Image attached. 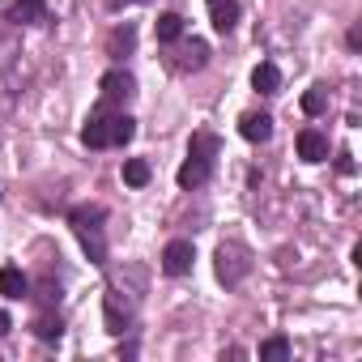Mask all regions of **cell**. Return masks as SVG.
Listing matches in <instances>:
<instances>
[{"mask_svg": "<svg viewBox=\"0 0 362 362\" xmlns=\"http://www.w3.org/2000/svg\"><path fill=\"white\" fill-rule=\"evenodd\" d=\"M298 158L303 162H324L328 158V136L320 128H303L298 132Z\"/></svg>", "mask_w": 362, "mask_h": 362, "instance_id": "5", "label": "cell"}, {"mask_svg": "<svg viewBox=\"0 0 362 362\" xmlns=\"http://www.w3.org/2000/svg\"><path fill=\"white\" fill-rule=\"evenodd\" d=\"M209 170H214V162H205V158H192V153H188V162L179 166V175H175V179H179V188H201L205 179H209Z\"/></svg>", "mask_w": 362, "mask_h": 362, "instance_id": "7", "label": "cell"}, {"mask_svg": "<svg viewBox=\"0 0 362 362\" xmlns=\"http://www.w3.org/2000/svg\"><path fill=\"white\" fill-rule=\"evenodd\" d=\"M188 153H192V158H205V162H214V158H218V136H209V132H197V136H192V145H188Z\"/></svg>", "mask_w": 362, "mask_h": 362, "instance_id": "19", "label": "cell"}, {"mask_svg": "<svg viewBox=\"0 0 362 362\" xmlns=\"http://www.w3.org/2000/svg\"><path fill=\"white\" fill-rule=\"evenodd\" d=\"M98 90H103V103H128V98L136 94V81H132L128 69H111V73L98 81Z\"/></svg>", "mask_w": 362, "mask_h": 362, "instance_id": "2", "label": "cell"}, {"mask_svg": "<svg viewBox=\"0 0 362 362\" xmlns=\"http://www.w3.org/2000/svg\"><path fill=\"white\" fill-rule=\"evenodd\" d=\"M9 328H13V320H9V311H0V337H5Z\"/></svg>", "mask_w": 362, "mask_h": 362, "instance_id": "26", "label": "cell"}, {"mask_svg": "<svg viewBox=\"0 0 362 362\" xmlns=\"http://www.w3.org/2000/svg\"><path fill=\"white\" fill-rule=\"evenodd\" d=\"M39 298H43L47 307H52V303H60V286H52V281H43V286H39Z\"/></svg>", "mask_w": 362, "mask_h": 362, "instance_id": "24", "label": "cell"}, {"mask_svg": "<svg viewBox=\"0 0 362 362\" xmlns=\"http://www.w3.org/2000/svg\"><path fill=\"white\" fill-rule=\"evenodd\" d=\"M26 290H30V281H26L22 269H13V264L0 269V294H5V298H22Z\"/></svg>", "mask_w": 362, "mask_h": 362, "instance_id": "9", "label": "cell"}, {"mask_svg": "<svg viewBox=\"0 0 362 362\" xmlns=\"http://www.w3.org/2000/svg\"><path fill=\"white\" fill-rule=\"evenodd\" d=\"M260 358H264V362H286V358H290V341H286V337H269V341L260 345Z\"/></svg>", "mask_w": 362, "mask_h": 362, "instance_id": "22", "label": "cell"}, {"mask_svg": "<svg viewBox=\"0 0 362 362\" xmlns=\"http://www.w3.org/2000/svg\"><path fill=\"white\" fill-rule=\"evenodd\" d=\"M209 13H214V30H222V35H230L235 22H239V5H235V0H209Z\"/></svg>", "mask_w": 362, "mask_h": 362, "instance_id": "8", "label": "cell"}, {"mask_svg": "<svg viewBox=\"0 0 362 362\" xmlns=\"http://www.w3.org/2000/svg\"><path fill=\"white\" fill-rule=\"evenodd\" d=\"M132 47H136V30H132V26H115V30H111V39H107V56L124 60Z\"/></svg>", "mask_w": 362, "mask_h": 362, "instance_id": "11", "label": "cell"}, {"mask_svg": "<svg viewBox=\"0 0 362 362\" xmlns=\"http://www.w3.org/2000/svg\"><path fill=\"white\" fill-rule=\"evenodd\" d=\"M30 328H35V337H39V341H60V332H64L60 315H52V311H43V315H39Z\"/></svg>", "mask_w": 362, "mask_h": 362, "instance_id": "17", "label": "cell"}, {"mask_svg": "<svg viewBox=\"0 0 362 362\" xmlns=\"http://www.w3.org/2000/svg\"><path fill=\"white\" fill-rule=\"evenodd\" d=\"M13 22H43L47 18V0H13L9 5Z\"/></svg>", "mask_w": 362, "mask_h": 362, "instance_id": "10", "label": "cell"}, {"mask_svg": "<svg viewBox=\"0 0 362 362\" xmlns=\"http://www.w3.org/2000/svg\"><path fill=\"white\" fill-rule=\"evenodd\" d=\"M205 60H209V47L201 39L184 43V52H179V69H205Z\"/></svg>", "mask_w": 362, "mask_h": 362, "instance_id": "15", "label": "cell"}, {"mask_svg": "<svg viewBox=\"0 0 362 362\" xmlns=\"http://www.w3.org/2000/svg\"><path fill=\"white\" fill-rule=\"evenodd\" d=\"M136 136V119L132 115H111V145H128Z\"/></svg>", "mask_w": 362, "mask_h": 362, "instance_id": "18", "label": "cell"}, {"mask_svg": "<svg viewBox=\"0 0 362 362\" xmlns=\"http://www.w3.org/2000/svg\"><path fill=\"white\" fill-rule=\"evenodd\" d=\"M81 141L90 149H107L111 145V115H90L86 128H81Z\"/></svg>", "mask_w": 362, "mask_h": 362, "instance_id": "6", "label": "cell"}, {"mask_svg": "<svg viewBox=\"0 0 362 362\" xmlns=\"http://www.w3.org/2000/svg\"><path fill=\"white\" fill-rule=\"evenodd\" d=\"M103 218H107V209H103V205H77V209L69 214V222H73V226H98Z\"/></svg>", "mask_w": 362, "mask_h": 362, "instance_id": "20", "label": "cell"}, {"mask_svg": "<svg viewBox=\"0 0 362 362\" xmlns=\"http://www.w3.org/2000/svg\"><path fill=\"white\" fill-rule=\"evenodd\" d=\"M73 230L81 235V247L90 252V260H94V264H107V243H103L98 226H73Z\"/></svg>", "mask_w": 362, "mask_h": 362, "instance_id": "12", "label": "cell"}, {"mask_svg": "<svg viewBox=\"0 0 362 362\" xmlns=\"http://www.w3.org/2000/svg\"><path fill=\"white\" fill-rule=\"evenodd\" d=\"M239 132H243V141L264 145V141L273 136V115H264V111H247V115L239 119Z\"/></svg>", "mask_w": 362, "mask_h": 362, "instance_id": "4", "label": "cell"}, {"mask_svg": "<svg viewBox=\"0 0 362 362\" xmlns=\"http://www.w3.org/2000/svg\"><path fill=\"white\" fill-rule=\"evenodd\" d=\"M192 260H197L192 243H188V239H175V243H166V252H162V273L184 277V273L192 269Z\"/></svg>", "mask_w": 362, "mask_h": 362, "instance_id": "3", "label": "cell"}, {"mask_svg": "<svg viewBox=\"0 0 362 362\" xmlns=\"http://www.w3.org/2000/svg\"><path fill=\"white\" fill-rule=\"evenodd\" d=\"M303 111H307V115H324V111H328V94H324V86H311V90L303 94Z\"/></svg>", "mask_w": 362, "mask_h": 362, "instance_id": "23", "label": "cell"}, {"mask_svg": "<svg viewBox=\"0 0 362 362\" xmlns=\"http://www.w3.org/2000/svg\"><path fill=\"white\" fill-rule=\"evenodd\" d=\"M184 39V18L179 13H162L158 18V43H179Z\"/></svg>", "mask_w": 362, "mask_h": 362, "instance_id": "14", "label": "cell"}, {"mask_svg": "<svg viewBox=\"0 0 362 362\" xmlns=\"http://www.w3.org/2000/svg\"><path fill=\"white\" fill-rule=\"evenodd\" d=\"M124 184L128 188H145L149 184V162L145 158H128L124 162Z\"/></svg>", "mask_w": 362, "mask_h": 362, "instance_id": "16", "label": "cell"}, {"mask_svg": "<svg viewBox=\"0 0 362 362\" xmlns=\"http://www.w3.org/2000/svg\"><path fill=\"white\" fill-rule=\"evenodd\" d=\"M243 273H247V252H243L239 243H222V247H218V277H222L226 286H235Z\"/></svg>", "mask_w": 362, "mask_h": 362, "instance_id": "1", "label": "cell"}, {"mask_svg": "<svg viewBox=\"0 0 362 362\" xmlns=\"http://www.w3.org/2000/svg\"><path fill=\"white\" fill-rule=\"evenodd\" d=\"M337 170H341V175H349V170H354V162H349V153H337Z\"/></svg>", "mask_w": 362, "mask_h": 362, "instance_id": "25", "label": "cell"}, {"mask_svg": "<svg viewBox=\"0 0 362 362\" xmlns=\"http://www.w3.org/2000/svg\"><path fill=\"white\" fill-rule=\"evenodd\" d=\"M107 5H111V9H119V5H128V0H107Z\"/></svg>", "mask_w": 362, "mask_h": 362, "instance_id": "27", "label": "cell"}, {"mask_svg": "<svg viewBox=\"0 0 362 362\" xmlns=\"http://www.w3.org/2000/svg\"><path fill=\"white\" fill-rule=\"evenodd\" d=\"M103 315H107V332H124V324H128V311H119V303H115V294H107V307H103Z\"/></svg>", "mask_w": 362, "mask_h": 362, "instance_id": "21", "label": "cell"}, {"mask_svg": "<svg viewBox=\"0 0 362 362\" xmlns=\"http://www.w3.org/2000/svg\"><path fill=\"white\" fill-rule=\"evenodd\" d=\"M252 86H256L260 94H277V90H281V73H277V64H256Z\"/></svg>", "mask_w": 362, "mask_h": 362, "instance_id": "13", "label": "cell"}]
</instances>
